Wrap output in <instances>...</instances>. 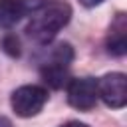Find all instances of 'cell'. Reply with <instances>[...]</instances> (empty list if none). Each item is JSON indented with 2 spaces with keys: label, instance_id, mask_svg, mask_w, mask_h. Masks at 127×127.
Instances as JSON below:
<instances>
[{
  "label": "cell",
  "instance_id": "cell-1",
  "mask_svg": "<svg viewBox=\"0 0 127 127\" xmlns=\"http://www.w3.org/2000/svg\"><path fill=\"white\" fill-rule=\"evenodd\" d=\"M69 18H71V8L67 2H62V0L46 2L44 6H40L34 12L26 32L32 40H36L40 44H48L69 22Z\"/></svg>",
  "mask_w": 127,
  "mask_h": 127
},
{
  "label": "cell",
  "instance_id": "cell-2",
  "mask_svg": "<svg viewBox=\"0 0 127 127\" xmlns=\"http://www.w3.org/2000/svg\"><path fill=\"white\" fill-rule=\"evenodd\" d=\"M48 101V91L40 85H22L18 87L12 97V109L18 117H34L42 111V107Z\"/></svg>",
  "mask_w": 127,
  "mask_h": 127
},
{
  "label": "cell",
  "instance_id": "cell-3",
  "mask_svg": "<svg viewBox=\"0 0 127 127\" xmlns=\"http://www.w3.org/2000/svg\"><path fill=\"white\" fill-rule=\"evenodd\" d=\"M97 95L103 99L107 107L121 109L127 103V77L121 71L105 73L97 79Z\"/></svg>",
  "mask_w": 127,
  "mask_h": 127
},
{
  "label": "cell",
  "instance_id": "cell-4",
  "mask_svg": "<svg viewBox=\"0 0 127 127\" xmlns=\"http://www.w3.org/2000/svg\"><path fill=\"white\" fill-rule=\"evenodd\" d=\"M97 79L93 77H75L67 83V101L79 111H87L97 103Z\"/></svg>",
  "mask_w": 127,
  "mask_h": 127
},
{
  "label": "cell",
  "instance_id": "cell-5",
  "mask_svg": "<svg viewBox=\"0 0 127 127\" xmlns=\"http://www.w3.org/2000/svg\"><path fill=\"white\" fill-rule=\"evenodd\" d=\"M107 50L113 56H123L127 50V24L123 14L117 16V20L111 24L109 38H107Z\"/></svg>",
  "mask_w": 127,
  "mask_h": 127
},
{
  "label": "cell",
  "instance_id": "cell-6",
  "mask_svg": "<svg viewBox=\"0 0 127 127\" xmlns=\"http://www.w3.org/2000/svg\"><path fill=\"white\" fill-rule=\"evenodd\" d=\"M24 14L26 10L20 4V0H0V26L2 28H10L18 24Z\"/></svg>",
  "mask_w": 127,
  "mask_h": 127
},
{
  "label": "cell",
  "instance_id": "cell-7",
  "mask_svg": "<svg viewBox=\"0 0 127 127\" xmlns=\"http://www.w3.org/2000/svg\"><path fill=\"white\" fill-rule=\"evenodd\" d=\"M2 46H4V52L8 54V56H20V42H18V38L16 36H6L4 40H2Z\"/></svg>",
  "mask_w": 127,
  "mask_h": 127
},
{
  "label": "cell",
  "instance_id": "cell-8",
  "mask_svg": "<svg viewBox=\"0 0 127 127\" xmlns=\"http://www.w3.org/2000/svg\"><path fill=\"white\" fill-rule=\"evenodd\" d=\"M60 127H89V125H85V123H81V121H67V123L60 125Z\"/></svg>",
  "mask_w": 127,
  "mask_h": 127
},
{
  "label": "cell",
  "instance_id": "cell-9",
  "mask_svg": "<svg viewBox=\"0 0 127 127\" xmlns=\"http://www.w3.org/2000/svg\"><path fill=\"white\" fill-rule=\"evenodd\" d=\"M83 6H87V8H93V6H97V4H101L103 0H79Z\"/></svg>",
  "mask_w": 127,
  "mask_h": 127
},
{
  "label": "cell",
  "instance_id": "cell-10",
  "mask_svg": "<svg viewBox=\"0 0 127 127\" xmlns=\"http://www.w3.org/2000/svg\"><path fill=\"white\" fill-rule=\"evenodd\" d=\"M0 127H12L10 119H6V117H2V115H0Z\"/></svg>",
  "mask_w": 127,
  "mask_h": 127
}]
</instances>
